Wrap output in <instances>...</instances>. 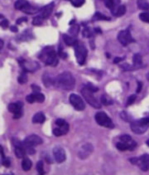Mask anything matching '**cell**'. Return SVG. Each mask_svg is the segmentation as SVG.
<instances>
[{"mask_svg": "<svg viewBox=\"0 0 149 175\" xmlns=\"http://www.w3.org/2000/svg\"><path fill=\"white\" fill-rule=\"evenodd\" d=\"M76 86V79L70 72L65 71L54 79V86L62 90H72Z\"/></svg>", "mask_w": 149, "mask_h": 175, "instance_id": "1", "label": "cell"}, {"mask_svg": "<svg viewBox=\"0 0 149 175\" xmlns=\"http://www.w3.org/2000/svg\"><path fill=\"white\" fill-rule=\"evenodd\" d=\"M39 58L46 65L51 66H56L58 63L56 52L51 48H44L41 54L39 55Z\"/></svg>", "mask_w": 149, "mask_h": 175, "instance_id": "2", "label": "cell"}, {"mask_svg": "<svg viewBox=\"0 0 149 175\" xmlns=\"http://www.w3.org/2000/svg\"><path fill=\"white\" fill-rule=\"evenodd\" d=\"M149 127V117L143 118L139 120H134L131 123V130L135 134H141L145 133Z\"/></svg>", "mask_w": 149, "mask_h": 175, "instance_id": "3", "label": "cell"}, {"mask_svg": "<svg viewBox=\"0 0 149 175\" xmlns=\"http://www.w3.org/2000/svg\"><path fill=\"white\" fill-rule=\"evenodd\" d=\"M94 91H92L91 90H90L88 87L85 86L83 87L81 90V94L83 95V97L85 99V101H87L88 104L90 105L92 107H94L96 109H99L101 108V105L99 101H97L95 97L94 96Z\"/></svg>", "mask_w": 149, "mask_h": 175, "instance_id": "4", "label": "cell"}, {"mask_svg": "<svg viewBox=\"0 0 149 175\" xmlns=\"http://www.w3.org/2000/svg\"><path fill=\"white\" fill-rule=\"evenodd\" d=\"M75 47V55H76V61L80 65H84L85 60L87 57L88 51L83 44L77 43L74 46Z\"/></svg>", "mask_w": 149, "mask_h": 175, "instance_id": "5", "label": "cell"}, {"mask_svg": "<svg viewBox=\"0 0 149 175\" xmlns=\"http://www.w3.org/2000/svg\"><path fill=\"white\" fill-rule=\"evenodd\" d=\"M14 8L29 14H32L37 12V9L31 6V4L27 0H17L14 3Z\"/></svg>", "mask_w": 149, "mask_h": 175, "instance_id": "6", "label": "cell"}, {"mask_svg": "<svg viewBox=\"0 0 149 175\" xmlns=\"http://www.w3.org/2000/svg\"><path fill=\"white\" fill-rule=\"evenodd\" d=\"M94 119H95L97 123L101 126L106 128H111V129L114 127V123L112 122L111 119L105 112L96 113V115L94 116Z\"/></svg>", "mask_w": 149, "mask_h": 175, "instance_id": "7", "label": "cell"}, {"mask_svg": "<svg viewBox=\"0 0 149 175\" xmlns=\"http://www.w3.org/2000/svg\"><path fill=\"white\" fill-rule=\"evenodd\" d=\"M118 40L123 46H128L129 44L134 42L129 30H123L118 34Z\"/></svg>", "mask_w": 149, "mask_h": 175, "instance_id": "8", "label": "cell"}, {"mask_svg": "<svg viewBox=\"0 0 149 175\" xmlns=\"http://www.w3.org/2000/svg\"><path fill=\"white\" fill-rule=\"evenodd\" d=\"M21 67L26 72H34L39 69V64L37 62H27L25 60H19Z\"/></svg>", "mask_w": 149, "mask_h": 175, "instance_id": "9", "label": "cell"}, {"mask_svg": "<svg viewBox=\"0 0 149 175\" xmlns=\"http://www.w3.org/2000/svg\"><path fill=\"white\" fill-rule=\"evenodd\" d=\"M70 102L72 105V106L76 109V110H84L85 108V105L84 101L79 95L76 94H71L70 95Z\"/></svg>", "mask_w": 149, "mask_h": 175, "instance_id": "10", "label": "cell"}, {"mask_svg": "<svg viewBox=\"0 0 149 175\" xmlns=\"http://www.w3.org/2000/svg\"><path fill=\"white\" fill-rule=\"evenodd\" d=\"M24 146H36L42 144V140L37 134H31L27 136L23 142Z\"/></svg>", "mask_w": 149, "mask_h": 175, "instance_id": "11", "label": "cell"}, {"mask_svg": "<svg viewBox=\"0 0 149 175\" xmlns=\"http://www.w3.org/2000/svg\"><path fill=\"white\" fill-rule=\"evenodd\" d=\"M53 154H54V158H55V160L57 163H63L66 160V152L65 149L61 146H56L55 148H53Z\"/></svg>", "mask_w": 149, "mask_h": 175, "instance_id": "12", "label": "cell"}, {"mask_svg": "<svg viewBox=\"0 0 149 175\" xmlns=\"http://www.w3.org/2000/svg\"><path fill=\"white\" fill-rule=\"evenodd\" d=\"M94 151V147L91 144H85L82 146L80 149L78 155L80 158V159H87Z\"/></svg>", "mask_w": 149, "mask_h": 175, "instance_id": "13", "label": "cell"}, {"mask_svg": "<svg viewBox=\"0 0 149 175\" xmlns=\"http://www.w3.org/2000/svg\"><path fill=\"white\" fill-rule=\"evenodd\" d=\"M139 167L140 169L146 172L149 169V154H143L139 158Z\"/></svg>", "mask_w": 149, "mask_h": 175, "instance_id": "14", "label": "cell"}, {"mask_svg": "<svg viewBox=\"0 0 149 175\" xmlns=\"http://www.w3.org/2000/svg\"><path fill=\"white\" fill-rule=\"evenodd\" d=\"M53 8H54V3H51L46 5L45 7H43L40 10V16L42 17L44 19L49 18L50 15L51 14V12H52Z\"/></svg>", "mask_w": 149, "mask_h": 175, "instance_id": "15", "label": "cell"}, {"mask_svg": "<svg viewBox=\"0 0 149 175\" xmlns=\"http://www.w3.org/2000/svg\"><path fill=\"white\" fill-rule=\"evenodd\" d=\"M111 11L113 15L115 17H121V16L125 14L126 7L125 5H119L118 7H114V9Z\"/></svg>", "mask_w": 149, "mask_h": 175, "instance_id": "16", "label": "cell"}, {"mask_svg": "<svg viewBox=\"0 0 149 175\" xmlns=\"http://www.w3.org/2000/svg\"><path fill=\"white\" fill-rule=\"evenodd\" d=\"M23 102H21V101H18L17 103H12V104H10L8 107V109L11 113H13L15 114L16 112H18L19 110H23Z\"/></svg>", "mask_w": 149, "mask_h": 175, "instance_id": "17", "label": "cell"}, {"mask_svg": "<svg viewBox=\"0 0 149 175\" xmlns=\"http://www.w3.org/2000/svg\"><path fill=\"white\" fill-rule=\"evenodd\" d=\"M62 38H63L65 43L68 46H75L78 43V41L75 38V37H70L67 34H63Z\"/></svg>", "mask_w": 149, "mask_h": 175, "instance_id": "18", "label": "cell"}, {"mask_svg": "<svg viewBox=\"0 0 149 175\" xmlns=\"http://www.w3.org/2000/svg\"><path fill=\"white\" fill-rule=\"evenodd\" d=\"M46 120V117L44 116V114L42 112H37L36 113L35 115L32 117V123L34 124H42Z\"/></svg>", "mask_w": 149, "mask_h": 175, "instance_id": "19", "label": "cell"}, {"mask_svg": "<svg viewBox=\"0 0 149 175\" xmlns=\"http://www.w3.org/2000/svg\"><path fill=\"white\" fill-rule=\"evenodd\" d=\"M54 79L49 74L45 73L42 77V81L46 87H50L51 86H54Z\"/></svg>", "mask_w": 149, "mask_h": 175, "instance_id": "20", "label": "cell"}, {"mask_svg": "<svg viewBox=\"0 0 149 175\" xmlns=\"http://www.w3.org/2000/svg\"><path fill=\"white\" fill-rule=\"evenodd\" d=\"M133 68L137 69L140 67L142 65V56L140 54L136 53L133 56Z\"/></svg>", "mask_w": 149, "mask_h": 175, "instance_id": "21", "label": "cell"}, {"mask_svg": "<svg viewBox=\"0 0 149 175\" xmlns=\"http://www.w3.org/2000/svg\"><path fill=\"white\" fill-rule=\"evenodd\" d=\"M14 153L15 155L17 156V158H18V159H22V158H23L24 156H25V154H26V150H25V148H24L23 146H17V147H15Z\"/></svg>", "mask_w": 149, "mask_h": 175, "instance_id": "22", "label": "cell"}, {"mask_svg": "<svg viewBox=\"0 0 149 175\" xmlns=\"http://www.w3.org/2000/svg\"><path fill=\"white\" fill-rule=\"evenodd\" d=\"M116 147L119 150H121V151H125V150H128L129 149L130 150V148H131V145H130V142L126 143V142H120L117 143L116 145Z\"/></svg>", "mask_w": 149, "mask_h": 175, "instance_id": "23", "label": "cell"}, {"mask_svg": "<svg viewBox=\"0 0 149 175\" xmlns=\"http://www.w3.org/2000/svg\"><path fill=\"white\" fill-rule=\"evenodd\" d=\"M32 161L30 160L28 158H24L22 162V168L24 171H28L32 168Z\"/></svg>", "mask_w": 149, "mask_h": 175, "instance_id": "24", "label": "cell"}, {"mask_svg": "<svg viewBox=\"0 0 149 175\" xmlns=\"http://www.w3.org/2000/svg\"><path fill=\"white\" fill-rule=\"evenodd\" d=\"M93 20L94 21H99V20H110V18H108V17H106L102 13H100V12H97L94 13V15L93 16Z\"/></svg>", "mask_w": 149, "mask_h": 175, "instance_id": "25", "label": "cell"}, {"mask_svg": "<svg viewBox=\"0 0 149 175\" xmlns=\"http://www.w3.org/2000/svg\"><path fill=\"white\" fill-rule=\"evenodd\" d=\"M137 6L139 9H143V10H148L149 9V3L147 2L146 0H138Z\"/></svg>", "mask_w": 149, "mask_h": 175, "instance_id": "26", "label": "cell"}, {"mask_svg": "<svg viewBox=\"0 0 149 175\" xmlns=\"http://www.w3.org/2000/svg\"><path fill=\"white\" fill-rule=\"evenodd\" d=\"M80 32V26L79 25H73V26H71V27L69 30V33L71 34V35L73 36V37H76V36L79 34Z\"/></svg>", "mask_w": 149, "mask_h": 175, "instance_id": "27", "label": "cell"}, {"mask_svg": "<svg viewBox=\"0 0 149 175\" xmlns=\"http://www.w3.org/2000/svg\"><path fill=\"white\" fill-rule=\"evenodd\" d=\"M102 1L103 3H105L106 8H108L110 10H113L114 7H115V3H114V0H102Z\"/></svg>", "mask_w": 149, "mask_h": 175, "instance_id": "28", "label": "cell"}, {"mask_svg": "<svg viewBox=\"0 0 149 175\" xmlns=\"http://www.w3.org/2000/svg\"><path fill=\"white\" fill-rule=\"evenodd\" d=\"M69 2L71 3V4L76 8H80L81 7L84 3H85V0H67Z\"/></svg>", "mask_w": 149, "mask_h": 175, "instance_id": "29", "label": "cell"}, {"mask_svg": "<svg viewBox=\"0 0 149 175\" xmlns=\"http://www.w3.org/2000/svg\"><path fill=\"white\" fill-rule=\"evenodd\" d=\"M43 19L44 18H42V17H41L40 15H39V16H37V17L33 18L32 24L35 25V26H40V25H41L42 23H43Z\"/></svg>", "mask_w": 149, "mask_h": 175, "instance_id": "30", "label": "cell"}, {"mask_svg": "<svg viewBox=\"0 0 149 175\" xmlns=\"http://www.w3.org/2000/svg\"><path fill=\"white\" fill-rule=\"evenodd\" d=\"M100 101L103 105H109L113 104V101H112L111 99L108 98L106 95H102L101 98H100Z\"/></svg>", "mask_w": 149, "mask_h": 175, "instance_id": "31", "label": "cell"}, {"mask_svg": "<svg viewBox=\"0 0 149 175\" xmlns=\"http://www.w3.org/2000/svg\"><path fill=\"white\" fill-rule=\"evenodd\" d=\"M18 82L20 84H25L27 81V74H26V71H23L22 74L18 77Z\"/></svg>", "mask_w": 149, "mask_h": 175, "instance_id": "32", "label": "cell"}, {"mask_svg": "<svg viewBox=\"0 0 149 175\" xmlns=\"http://www.w3.org/2000/svg\"><path fill=\"white\" fill-rule=\"evenodd\" d=\"M139 18L141 21L149 23V12H142L139 14Z\"/></svg>", "mask_w": 149, "mask_h": 175, "instance_id": "33", "label": "cell"}, {"mask_svg": "<svg viewBox=\"0 0 149 175\" xmlns=\"http://www.w3.org/2000/svg\"><path fill=\"white\" fill-rule=\"evenodd\" d=\"M36 96V101L38 102V103H42L45 101V95L43 94H41L40 92H37V93H34Z\"/></svg>", "mask_w": 149, "mask_h": 175, "instance_id": "34", "label": "cell"}, {"mask_svg": "<svg viewBox=\"0 0 149 175\" xmlns=\"http://www.w3.org/2000/svg\"><path fill=\"white\" fill-rule=\"evenodd\" d=\"M37 170L39 174H44V168H43V163L42 161H38L37 163Z\"/></svg>", "mask_w": 149, "mask_h": 175, "instance_id": "35", "label": "cell"}, {"mask_svg": "<svg viewBox=\"0 0 149 175\" xmlns=\"http://www.w3.org/2000/svg\"><path fill=\"white\" fill-rule=\"evenodd\" d=\"M120 117L126 122H130L131 121V117L129 116V115L125 111H123V112L120 113Z\"/></svg>", "mask_w": 149, "mask_h": 175, "instance_id": "36", "label": "cell"}, {"mask_svg": "<svg viewBox=\"0 0 149 175\" xmlns=\"http://www.w3.org/2000/svg\"><path fill=\"white\" fill-rule=\"evenodd\" d=\"M82 34L83 36L85 37V38H90L91 35H92V33L90 32V29L89 28V27H85L84 30H83V32H82Z\"/></svg>", "mask_w": 149, "mask_h": 175, "instance_id": "37", "label": "cell"}, {"mask_svg": "<svg viewBox=\"0 0 149 175\" xmlns=\"http://www.w3.org/2000/svg\"><path fill=\"white\" fill-rule=\"evenodd\" d=\"M120 140H121V141H123V142L129 143L132 141V138L129 134H123V135L120 137Z\"/></svg>", "mask_w": 149, "mask_h": 175, "instance_id": "38", "label": "cell"}, {"mask_svg": "<svg viewBox=\"0 0 149 175\" xmlns=\"http://www.w3.org/2000/svg\"><path fill=\"white\" fill-rule=\"evenodd\" d=\"M135 100H136V95H130L129 98H128V100H127V103H126L127 106H128V105H132V104H133Z\"/></svg>", "mask_w": 149, "mask_h": 175, "instance_id": "39", "label": "cell"}, {"mask_svg": "<svg viewBox=\"0 0 149 175\" xmlns=\"http://www.w3.org/2000/svg\"><path fill=\"white\" fill-rule=\"evenodd\" d=\"M27 101L28 102V103H33V102H35L36 101V96L35 94L33 93V94H30L27 96Z\"/></svg>", "mask_w": 149, "mask_h": 175, "instance_id": "40", "label": "cell"}, {"mask_svg": "<svg viewBox=\"0 0 149 175\" xmlns=\"http://www.w3.org/2000/svg\"><path fill=\"white\" fill-rule=\"evenodd\" d=\"M2 163H3V165H4L7 168H9L11 165V162H10V159L9 158H2Z\"/></svg>", "mask_w": 149, "mask_h": 175, "instance_id": "41", "label": "cell"}, {"mask_svg": "<svg viewBox=\"0 0 149 175\" xmlns=\"http://www.w3.org/2000/svg\"><path fill=\"white\" fill-rule=\"evenodd\" d=\"M53 134H54V135H56V136H61V135L63 134V133H62L61 128L59 127V128H56V129H54V130H53Z\"/></svg>", "mask_w": 149, "mask_h": 175, "instance_id": "42", "label": "cell"}, {"mask_svg": "<svg viewBox=\"0 0 149 175\" xmlns=\"http://www.w3.org/2000/svg\"><path fill=\"white\" fill-rule=\"evenodd\" d=\"M60 128H61L63 134H66L68 132V130H69V125H68L67 123H66L64 125H62V126H61Z\"/></svg>", "mask_w": 149, "mask_h": 175, "instance_id": "43", "label": "cell"}, {"mask_svg": "<svg viewBox=\"0 0 149 175\" xmlns=\"http://www.w3.org/2000/svg\"><path fill=\"white\" fill-rule=\"evenodd\" d=\"M58 54H59V56H61L62 58H64V59L65 58H66V56H67L66 53L63 52V48H62V47H60V48H59Z\"/></svg>", "mask_w": 149, "mask_h": 175, "instance_id": "44", "label": "cell"}, {"mask_svg": "<svg viewBox=\"0 0 149 175\" xmlns=\"http://www.w3.org/2000/svg\"><path fill=\"white\" fill-rule=\"evenodd\" d=\"M9 23L7 19H3L1 21V27H3V29H6L7 27H9Z\"/></svg>", "mask_w": 149, "mask_h": 175, "instance_id": "45", "label": "cell"}, {"mask_svg": "<svg viewBox=\"0 0 149 175\" xmlns=\"http://www.w3.org/2000/svg\"><path fill=\"white\" fill-rule=\"evenodd\" d=\"M23 110H19L18 112L15 113L14 116H13V119H19V118H21V117L23 116Z\"/></svg>", "mask_w": 149, "mask_h": 175, "instance_id": "46", "label": "cell"}, {"mask_svg": "<svg viewBox=\"0 0 149 175\" xmlns=\"http://www.w3.org/2000/svg\"><path fill=\"white\" fill-rule=\"evenodd\" d=\"M66 123V122L65 121V120H63V119H57L56 120V125H58L59 127H61V126H62V125H64Z\"/></svg>", "mask_w": 149, "mask_h": 175, "instance_id": "47", "label": "cell"}, {"mask_svg": "<svg viewBox=\"0 0 149 175\" xmlns=\"http://www.w3.org/2000/svg\"><path fill=\"white\" fill-rule=\"evenodd\" d=\"M32 89L34 93H37V92L41 91V88H40V86H37V85H32Z\"/></svg>", "mask_w": 149, "mask_h": 175, "instance_id": "48", "label": "cell"}, {"mask_svg": "<svg viewBox=\"0 0 149 175\" xmlns=\"http://www.w3.org/2000/svg\"><path fill=\"white\" fill-rule=\"evenodd\" d=\"M86 87H88L89 89L90 90H91L92 91H94V92H95V91H99V89L97 88V87H95V86H92L91 84H88L87 85V86Z\"/></svg>", "mask_w": 149, "mask_h": 175, "instance_id": "49", "label": "cell"}, {"mask_svg": "<svg viewBox=\"0 0 149 175\" xmlns=\"http://www.w3.org/2000/svg\"><path fill=\"white\" fill-rule=\"evenodd\" d=\"M129 161L131 162L133 164H137V163H139V159H137V158H131Z\"/></svg>", "mask_w": 149, "mask_h": 175, "instance_id": "50", "label": "cell"}, {"mask_svg": "<svg viewBox=\"0 0 149 175\" xmlns=\"http://www.w3.org/2000/svg\"><path fill=\"white\" fill-rule=\"evenodd\" d=\"M142 88H143V83L141 81H137V93H139V92L142 91Z\"/></svg>", "mask_w": 149, "mask_h": 175, "instance_id": "51", "label": "cell"}, {"mask_svg": "<svg viewBox=\"0 0 149 175\" xmlns=\"http://www.w3.org/2000/svg\"><path fill=\"white\" fill-rule=\"evenodd\" d=\"M27 18H18V20H17V24H21L22 23H23V22H27Z\"/></svg>", "mask_w": 149, "mask_h": 175, "instance_id": "52", "label": "cell"}, {"mask_svg": "<svg viewBox=\"0 0 149 175\" xmlns=\"http://www.w3.org/2000/svg\"><path fill=\"white\" fill-rule=\"evenodd\" d=\"M121 67L123 69H125V70H133V68H132L131 66H130L129 65H126V64L121 66Z\"/></svg>", "mask_w": 149, "mask_h": 175, "instance_id": "53", "label": "cell"}, {"mask_svg": "<svg viewBox=\"0 0 149 175\" xmlns=\"http://www.w3.org/2000/svg\"><path fill=\"white\" fill-rule=\"evenodd\" d=\"M10 30H11L12 32H13V33H17L18 31V27H16V26H11V27H10Z\"/></svg>", "mask_w": 149, "mask_h": 175, "instance_id": "54", "label": "cell"}, {"mask_svg": "<svg viewBox=\"0 0 149 175\" xmlns=\"http://www.w3.org/2000/svg\"><path fill=\"white\" fill-rule=\"evenodd\" d=\"M122 60H123V58H121V57H115L114 60V63H119Z\"/></svg>", "mask_w": 149, "mask_h": 175, "instance_id": "55", "label": "cell"}, {"mask_svg": "<svg viewBox=\"0 0 149 175\" xmlns=\"http://www.w3.org/2000/svg\"><path fill=\"white\" fill-rule=\"evenodd\" d=\"M3 42L2 41V39H1V40H0V48L2 49V48H3Z\"/></svg>", "mask_w": 149, "mask_h": 175, "instance_id": "56", "label": "cell"}, {"mask_svg": "<svg viewBox=\"0 0 149 175\" xmlns=\"http://www.w3.org/2000/svg\"><path fill=\"white\" fill-rule=\"evenodd\" d=\"M114 1L115 4H119L120 3V0H114Z\"/></svg>", "mask_w": 149, "mask_h": 175, "instance_id": "57", "label": "cell"}, {"mask_svg": "<svg viewBox=\"0 0 149 175\" xmlns=\"http://www.w3.org/2000/svg\"><path fill=\"white\" fill-rule=\"evenodd\" d=\"M146 77H147V79L149 80V73H147V74L146 75Z\"/></svg>", "mask_w": 149, "mask_h": 175, "instance_id": "58", "label": "cell"}, {"mask_svg": "<svg viewBox=\"0 0 149 175\" xmlns=\"http://www.w3.org/2000/svg\"><path fill=\"white\" fill-rule=\"evenodd\" d=\"M146 144H147V145L149 146V140H147V141H146Z\"/></svg>", "mask_w": 149, "mask_h": 175, "instance_id": "59", "label": "cell"}]
</instances>
